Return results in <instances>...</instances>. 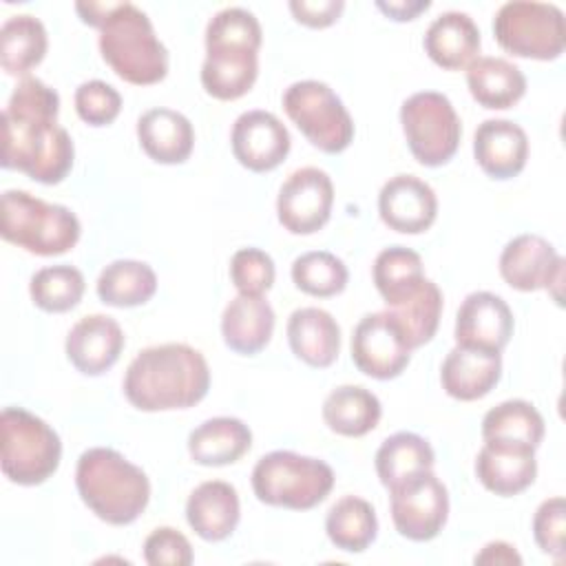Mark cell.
Returning <instances> with one entry per match:
<instances>
[{
	"label": "cell",
	"instance_id": "obj_11",
	"mask_svg": "<svg viewBox=\"0 0 566 566\" xmlns=\"http://www.w3.org/2000/svg\"><path fill=\"white\" fill-rule=\"evenodd\" d=\"M400 124L411 155L422 166L447 164L460 146V117L449 97L438 91H420L407 97L400 106Z\"/></svg>",
	"mask_w": 566,
	"mask_h": 566
},
{
	"label": "cell",
	"instance_id": "obj_7",
	"mask_svg": "<svg viewBox=\"0 0 566 566\" xmlns=\"http://www.w3.org/2000/svg\"><path fill=\"white\" fill-rule=\"evenodd\" d=\"M334 489L327 462L294 451H270L252 469V491L259 502L292 511L318 506Z\"/></svg>",
	"mask_w": 566,
	"mask_h": 566
},
{
	"label": "cell",
	"instance_id": "obj_14",
	"mask_svg": "<svg viewBox=\"0 0 566 566\" xmlns=\"http://www.w3.org/2000/svg\"><path fill=\"white\" fill-rule=\"evenodd\" d=\"M332 206L334 184L329 175L316 166H305L283 181L276 197V217L292 234H314L329 221Z\"/></svg>",
	"mask_w": 566,
	"mask_h": 566
},
{
	"label": "cell",
	"instance_id": "obj_39",
	"mask_svg": "<svg viewBox=\"0 0 566 566\" xmlns=\"http://www.w3.org/2000/svg\"><path fill=\"white\" fill-rule=\"evenodd\" d=\"M349 279L347 265L332 252L325 250H312L303 252L292 263V281L294 285L318 298L336 296L345 290Z\"/></svg>",
	"mask_w": 566,
	"mask_h": 566
},
{
	"label": "cell",
	"instance_id": "obj_1",
	"mask_svg": "<svg viewBox=\"0 0 566 566\" xmlns=\"http://www.w3.org/2000/svg\"><path fill=\"white\" fill-rule=\"evenodd\" d=\"M57 113L60 95L40 77H22L2 111V168L60 184L73 168L75 148Z\"/></svg>",
	"mask_w": 566,
	"mask_h": 566
},
{
	"label": "cell",
	"instance_id": "obj_19",
	"mask_svg": "<svg viewBox=\"0 0 566 566\" xmlns=\"http://www.w3.org/2000/svg\"><path fill=\"white\" fill-rule=\"evenodd\" d=\"M475 475L480 484L495 495H517L535 482V447L504 440H484V447L475 458Z\"/></svg>",
	"mask_w": 566,
	"mask_h": 566
},
{
	"label": "cell",
	"instance_id": "obj_38",
	"mask_svg": "<svg viewBox=\"0 0 566 566\" xmlns=\"http://www.w3.org/2000/svg\"><path fill=\"white\" fill-rule=\"evenodd\" d=\"M84 274L66 263L60 265H49L38 270L31 276L29 283V294L31 301L51 314H62L73 310L82 296H84Z\"/></svg>",
	"mask_w": 566,
	"mask_h": 566
},
{
	"label": "cell",
	"instance_id": "obj_23",
	"mask_svg": "<svg viewBox=\"0 0 566 566\" xmlns=\"http://www.w3.org/2000/svg\"><path fill=\"white\" fill-rule=\"evenodd\" d=\"M502 376V356L455 345L440 369L442 389L462 402L484 398Z\"/></svg>",
	"mask_w": 566,
	"mask_h": 566
},
{
	"label": "cell",
	"instance_id": "obj_5",
	"mask_svg": "<svg viewBox=\"0 0 566 566\" xmlns=\"http://www.w3.org/2000/svg\"><path fill=\"white\" fill-rule=\"evenodd\" d=\"M99 53L128 84H157L168 73V51L155 35L150 18L133 2H108L99 22Z\"/></svg>",
	"mask_w": 566,
	"mask_h": 566
},
{
	"label": "cell",
	"instance_id": "obj_12",
	"mask_svg": "<svg viewBox=\"0 0 566 566\" xmlns=\"http://www.w3.org/2000/svg\"><path fill=\"white\" fill-rule=\"evenodd\" d=\"M391 520L396 531L411 542L433 539L449 517V493L429 469L389 489Z\"/></svg>",
	"mask_w": 566,
	"mask_h": 566
},
{
	"label": "cell",
	"instance_id": "obj_18",
	"mask_svg": "<svg viewBox=\"0 0 566 566\" xmlns=\"http://www.w3.org/2000/svg\"><path fill=\"white\" fill-rule=\"evenodd\" d=\"M378 214L396 232L420 234L438 217V197L427 181L413 175H396L380 188Z\"/></svg>",
	"mask_w": 566,
	"mask_h": 566
},
{
	"label": "cell",
	"instance_id": "obj_25",
	"mask_svg": "<svg viewBox=\"0 0 566 566\" xmlns=\"http://www.w3.org/2000/svg\"><path fill=\"white\" fill-rule=\"evenodd\" d=\"M274 323L276 316L265 296L239 294L221 314V336L232 352L254 356L270 343Z\"/></svg>",
	"mask_w": 566,
	"mask_h": 566
},
{
	"label": "cell",
	"instance_id": "obj_45",
	"mask_svg": "<svg viewBox=\"0 0 566 566\" xmlns=\"http://www.w3.org/2000/svg\"><path fill=\"white\" fill-rule=\"evenodd\" d=\"M431 7L429 0H378L376 9L382 11L387 18L396 20V22H407V20H416L422 11H427Z\"/></svg>",
	"mask_w": 566,
	"mask_h": 566
},
{
	"label": "cell",
	"instance_id": "obj_27",
	"mask_svg": "<svg viewBox=\"0 0 566 566\" xmlns=\"http://www.w3.org/2000/svg\"><path fill=\"white\" fill-rule=\"evenodd\" d=\"M142 150L157 164H184L195 146L190 119L172 108H150L137 119Z\"/></svg>",
	"mask_w": 566,
	"mask_h": 566
},
{
	"label": "cell",
	"instance_id": "obj_42",
	"mask_svg": "<svg viewBox=\"0 0 566 566\" xmlns=\"http://www.w3.org/2000/svg\"><path fill=\"white\" fill-rule=\"evenodd\" d=\"M564 531H566V502L562 495L544 500L533 515V537L542 553L564 559Z\"/></svg>",
	"mask_w": 566,
	"mask_h": 566
},
{
	"label": "cell",
	"instance_id": "obj_8",
	"mask_svg": "<svg viewBox=\"0 0 566 566\" xmlns=\"http://www.w3.org/2000/svg\"><path fill=\"white\" fill-rule=\"evenodd\" d=\"M62 442L57 431L22 407H7L0 416L2 473L22 486L46 482L60 467Z\"/></svg>",
	"mask_w": 566,
	"mask_h": 566
},
{
	"label": "cell",
	"instance_id": "obj_9",
	"mask_svg": "<svg viewBox=\"0 0 566 566\" xmlns=\"http://www.w3.org/2000/svg\"><path fill=\"white\" fill-rule=\"evenodd\" d=\"M493 35L511 55L555 60L566 46L564 11L551 2H504L493 18Z\"/></svg>",
	"mask_w": 566,
	"mask_h": 566
},
{
	"label": "cell",
	"instance_id": "obj_13",
	"mask_svg": "<svg viewBox=\"0 0 566 566\" xmlns=\"http://www.w3.org/2000/svg\"><path fill=\"white\" fill-rule=\"evenodd\" d=\"M411 347L396 323L385 312L365 314L352 334V360L369 378L389 380L405 371L411 360Z\"/></svg>",
	"mask_w": 566,
	"mask_h": 566
},
{
	"label": "cell",
	"instance_id": "obj_26",
	"mask_svg": "<svg viewBox=\"0 0 566 566\" xmlns=\"http://www.w3.org/2000/svg\"><path fill=\"white\" fill-rule=\"evenodd\" d=\"M287 343L298 360L323 369L338 358L340 327L321 307H298L287 318Z\"/></svg>",
	"mask_w": 566,
	"mask_h": 566
},
{
	"label": "cell",
	"instance_id": "obj_36",
	"mask_svg": "<svg viewBox=\"0 0 566 566\" xmlns=\"http://www.w3.org/2000/svg\"><path fill=\"white\" fill-rule=\"evenodd\" d=\"M387 312L400 325L409 347L418 349L427 345L438 332L442 314V292L431 279H424L411 296L394 307H387Z\"/></svg>",
	"mask_w": 566,
	"mask_h": 566
},
{
	"label": "cell",
	"instance_id": "obj_33",
	"mask_svg": "<svg viewBox=\"0 0 566 566\" xmlns=\"http://www.w3.org/2000/svg\"><path fill=\"white\" fill-rule=\"evenodd\" d=\"M433 462L436 453L431 444L411 431L389 436L376 451V473L387 491L420 471L433 469Z\"/></svg>",
	"mask_w": 566,
	"mask_h": 566
},
{
	"label": "cell",
	"instance_id": "obj_41",
	"mask_svg": "<svg viewBox=\"0 0 566 566\" xmlns=\"http://www.w3.org/2000/svg\"><path fill=\"white\" fill-rule=\"evenodd\" d=\"M75 111L88 126H106L122 111V95L102 80H88L75 91Z\"/></svg>",
	"mask_w": 566,
	"mask_h": 566
},
{
	"label": "cell",
	"instance_id": "obj_46",
	"mask_svg": "<svg viewBox=\"0 0 566 566\" xmlns=\"http://www.w3.org/2000/svg\"><path fill=\"white\" fill-rule=\"evenodd\" d=\"M475 564H504V566H520L522 564V557L520 553L515 551L513 544L509 542H489L475 557H473Z\"/></svg>",
	"mask_w": 566,
	"mask_h": 566
},
{
	"label": "cell",
	"instance_id": "obj_24",
	"mask_svg": "<svg viewBox=\"0 0 566 566\" xmlns=\"http://www.w3.org/2000/svg\"><path fill=\"white\" fill-rule=\"evenodd\" d=\"M424 51L440 69L460 71L480 53V29L464 11L440 13L424 31Z\"/></svg>",
	"mask_w": 566,
	"mask_h": 566
},
{
	"label": "cell",
	"instance_id": "obj_2",
	"mask_svg": "<svg viewBox=\"0 0 566 566\" xmlns=\"http://www.w3.org/2000/svg\"><path fill=\"white\" fill-rule=\"evenodd\" d=\"M124 396L139 411L188 409L210 389L203 354L186 343H164L142 349L124 374Z\"/></svg>",
	"mask_w": 566,
	"mask_h": 566
},
{
	"label": "cell",
	"instance_id": "obj_22",
	"mask_svg": "<svg viewBox=\"0 0 566 566\" xmlns=\"http://www.w3.org/2000/svg\"><path fill=\"white\" fill-rule=\"evenodd\" d=\"M241 504L237 489L223 480L201 482L186 502V520L190 528L206 542L230 537L239 524Z\"/></svg>",
	"mask_w": 566,
	"mask_h": 566
},
{
	"label": "cell",
	"instance_id": "obj_31",
	"mask_svg": "<svg viewBox=\"0 0 566 566\" xmlns=\"http://www.w3.org/2000/svg\"><path fill=\"white\" fill-rule=\"evenodd\" d=\"M46 46V29L35 15L20 13L4 20L0 29V64L9 75L27 77L44 60Z\"/></svg>",
	"mask_w": 566,
	"mask_h": 566
},
{
	"label": "cell",
	"instance_id": "obj_17",
	"mask_svg": "<svg viewBox=\"0 0 566 566\" xmlns=\"http://www.w3.org/2000/svg\"><path fill=\"white\" fill-rule=\"evenodd\" d=\"M513 312L509 303L493 292H471L455 314V343L460 347L497 352L509 345L513 336Z\"/></svg>",
	"mask_w": 566,
	"mask_h": 566
},
{
	"label": "cell",
	"instance_id": "obj_10",
	"mask_svg": "<svg viewBox=\"0 0 566 566\" xmlns=\"http://www.w3.org/2000/svg\"><path fill=\"white\" fill-rule=\"evenodd\" d=\"M283 108L305 139L327 155L343 153L354 139L352 115L325 82L290 84L283 93Z\"/></svg>",
	"mask_w": 566,
	"mask_h": 566
},
{
	"label": "cell",
	"instance_id": "obj_4",
	"mask_svg": "<svg viewBox=\"0 0 566 566\" xmlns=\"http://www.w3.org/2000/svg\"><path fill=\"white\" fill-rule=\"evenodd\" d=\"M75 486L82 502L113 526L133 524L150 502L148 475L108 447H93L80 455Z\"/></svg>",
	"mask_w": 566,
	"mask_h": 566
},
{
	"label": "cell",
	"instance_id": "obj_16",
	"mask_svg": "<svg viewBox=\"0 0 566 566\" xmlns=\"http://www.w3.org/2000/svg\"><path fill=\"white\" fill-rule=\"evenodd\" d=\"M232 155L252 170L268 172L281 166L290 153L292 139L285 124L268 111H245L232 124Z\"/></svg>",
	"mask_w": 566,
	"mask_h": 566
},
{
	"label": "cell",
	"instance_id": "obj_40",
	"mask_svg": "<svg viewBox=\"0 0 566 566\" xmlns=\"http://www.w3.org/2000/svg\"><path fill=\"white\" fill-rule=\"evenodd\" d=\"M274 276L272 256L259 248H241L230 259V279L239 294L263 296L274 285Z\"/></svg>",
	"mask_w": 566,
	"mask_h": 566
},
{
	"label": "cell",
	"instance_id": "obj_35",
	"mask_svg": "<svg viewBox=\"0 0 566 566\" xmlns=\"http://www.w3.org/2000/svg\"><path fill=\"white\" fill-rule=\"evenodd\" d=\"M371 272L376 290L380 292L387 307H394L411 296L427 279L420 254L405 245H391L378 252Z\"/></svg>",
	"mask_w": 566,
	"mask_h": 566
},
{
	"label": "cell",
	"instance_id": "obj_32",
	"mask_svg": "<svg viewBox=\"0 0 566 566\" xmlns=\"http://www.w3.org/2000/svg\"><path fill=\"white\" fill-rule=\"evenodd\" d=\"M97 296L113 307H137L148 303L157 292L155 270L135 259H117L97 276Z\"/></svg>",
	"mask_w": 566,
	"mask_h": 566
},
{
	"label": "cell",
	"instance_id": "obj_44",
	"mask_svg": "<svg viewBox=\"0 0 566 566\" xmlns=\"http://www.w3.org/2000/svg\"><path fill=\"white\" fill-rule=\"evenodd\" d=\"M290 11L296 22L312 27V29H325L338 20V15L345 9L343 0H292Z\"/></svg>",
	"mask_w": 566,
	"mask_h": 566
},
{
	"label": "cell",
	"instance_id": "obj_37",
	"mask_svg": "<svg viewBox=\"0 0 566 566\" xmlns=\"http://www.w3.org/2000/svg\"><path fill=\"white\" fill-rule=\"evenodd\" d=\"M482 438L520 442L537 449L544 438V418L526 400H504L484 413Z\"/></svg>",
	"mask_w": 566,
	"mask_h": 566
},
{
	"label": "cell",
	"instance_id": "obj_34",
	"mask_svg": "<svg viewBox=\"0 0 566 566\" xmlns=\"http://www.w3.org/2000/svg\"><path fill=\"white\" fill-rule=\"evenodd\" d=\"M325 533L336 548L345 553H363L378 535L376 511L367 500L345 495L327 511Z\"/></svg>",
	"mask_w": 566,
	"mask_h": 566
},
{
	"label": "cell",
	"instance_id": "obj_3",
	"mask_svg": "<svg viewBox=\"0 0 566 566\" xmlns=\"http://www.w3.org/2000/svg\"><path fill=\"white\" fill-rule=\"evenodd\" d=\"M263 31L252 11L226 7L206 27V60L201 84L214 99L243 97L259 75V49Z\"/></svg>",
	"mask_w": 566,
	"mask_h": 566
},
{
	"label": "cell",
	"instance_id": "obj_21",
	"mask_svg": "<svg viewBox=\"0 0 566 566\" xmlns=\"http://www.w3.org/2000/svg\"><path fill=\"white\" fill-rule=\"evenodd\" d=\"M478 166L493 179L517 177L528 159V137L511 119H484L473 135Z\"/></svg>",
	"mask_w": 566,
	"mask_h": 566
},
{
	"label": "cell",
	"instance_id": "obj_20",
	"mask_svg": "<svg viewBox=\"0 0 566 566\" xmlns=\"http://www.w3.org/2000/svg\"><path fill=\"white\" fill-rule=\"evenodd\" d=\"M124 343V332L113 316L88 314L69 329L64 349L77 371L99 376L117 363Z\"/></svg>",
	"mask_w": 566,
	"mask_h": 566
},
{
	"label": "cell",
	"instance_id": "obj_6",
	"mask_svg": "<svg viewBox=\"0 0 566 566\" xmlns=\"http://www.w3.org/2000/svg\"><path fill=\"white\" fill-rule=\"evenodd\" d=\"M80 232V219L66 206L46 203L27 190L2 192L0 234L4 241L38 256H57L77 243Z\"/></svg>",
	"mask_w": 566,
	"mask_h": 566
},
{
	"label": "cell",
	"instance_id": "obj_15",
	"mask_svg": "<svg viewBox=\"0 0 566 566\" xmlns=\"http://www.w3.org/2000/svg\"><path fill=\"white\" fill-rule=\"evenodd\" d=\"M502 279L520 292L548 290L562 303L564 259L553 243L539 234H520L511 239L500 254Z\"/></svg>",
	"mask_w": 566,
	"mask_h": 566
},
{
	"label": "cell",
	"instance_id": "obj_43",
	"mask_svg": "<svg viewBox=\"0 0 566 566\" xmlns=\"http://www.w3.org/2000/svg\"><path fill=\"white\" fill-rule=\"evenodd\" d=\"M144 559L150 566H188L192 564V546L177 528L159 526L144 542Z\"/></svg>",
	"mask_w": 566,
	"mask_h": 566
},
{
	"label": "cell",
	"instance_id": "obj_30",
	"mask_svg": "<svg viewBox=\"0 0 566 566\" xmlns=\"http://www.w3.org/2000/svg\"><path fill=\"white\" fill-rule=\"evenodd\" d=\"M382 416L376 394L360 385H340L323 402L325 424L345 438H360L378 427Z\"/></svg>",
	"mask_w": 566,
	"mask_h": 566
},
{
	"label": "cell",
	"instance_id": "obj_29",
	"mask_svg": "<svg viewBox=\"0 0 566 566\" xmlns=\"http://www.w3.org/2000/svg\"><path fill=\"white\" fill-rule=\"evenodd\" d=\"M467 86L471 97L491 111L515 106L526 93V77L522 69L504 57H475L467 66Z\"/></svg>",
	"mask_w": 566,
	"mask_h": 566
},
{
	"label": "cell",
	"instance_id": "obj_28",
	"mask_svg": "<svg viewBox=\"0 0 566 566\" xmlns=\"http://www.w3.org/2000/svg\"><path fill=\"white\" fill-rule=\"evenodd\" d=\"M252 447L250 427L230 416L201 422L188 436V453L201 467H226L241 460Z\"/></svg>",
	"mask_w": 566,
	"mask_h": 566
}]
</instances>
